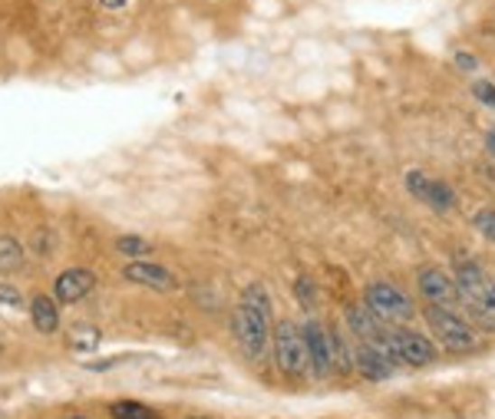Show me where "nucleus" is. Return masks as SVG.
I'll return each instance as SVG.
<instances>
[{
  "label": "nucleus",
  "mask_w": 495,
  "mask_h": 419,
  "mask_svg": "<svg viewBox=\"0 0 495 419\" xmlns=\"http://www.w3.org/2000/svg\"><path fill=\"white\" fill-rule=\"evenodd\" d=\"M456 287L459 297L466 301V311L472 314L479 327L495 331V281L476 265V261H462L456 267Z\"/></svg>",
  "instance_id": "f257e3e1"
},
{
  "label": "nucleus",
  "mask_w": 495,
  "mask_h": 419,
  "mask_svg": "<svg viewBox=\"0 0 495 419\" xmlns=\"http://www.w3.org/2000/svg\"><path fill=\"white\" fill-rule=\"evenodd\" d=\"M238 347L245 350V357L261 360L271 343V307H255V304H238L235 317H231Z\"/></svg>",
  "instance_id": "f03ea898"
},
{
  "label": "nucleus",
  "mask_w": 495,
  "mask_h": 419,
  "mask_svg": "<svg viewBox=\"0 0 495 419\" xmlns=\"http://www.w3.org/2000/svg\"><path fill=\"white\" fill-rule=\"evenodd\" d=\"M426 324H429V331H433V337L443 343V350L469 353L472 347H476V331H472L456 311H449V307L429 304L426 307Z\"/></svg>",
  "instance_id": "7ed1b4c3"
},
{
  "label": "nucleus",
  "mask_w": 495,
  "mask_h": 419,
  "mask_svg": "<svg viewBox=\"0 0 495 419\" xmlns=\"http://www.w3.org/2000/svg\"><path fill=\"white\" fill-rule=\"evenodd\" d=\"M367 307L390 327H400L416 317V307H413L410 297L403 294L397 284H387V281H377V284L367 287Z\"/></svg>",
  "instance_id": "20e7f679"
},
{
  "label": "nucleus",
  "mask_w": 495,
  "mask_h": 419,
  "mask_svg": "<svg viewBox=\"0 0 495 419\" xmlns=\"http://www.w3.org/2000/svg\"><path fill=\"white\" fill-rule=\"evenodd\" d=\"M275 353H277V367L281 373L287 377H304L311 370V360H307V340H304V331L291 321H281L275 327Z\"/></svg>",
  "instance_id": "39448f33"
},
{
  "label": "nucleus",
  "mask_w": 495,
  "mask_h": 419,
  "mask_svg": "<svg viewBox=\"0 0 495 419\" xmlns=\"http://www.w3.org/2000/svg\"><path fill=\"white\" fill-rule=\"evenodd\" d=\"M390 350L397 353V360L406 363V367H429L436 360V347L433 340L419 334V331H410V327H390Z\"/></svg>",
  "instance_id": "423d86ee"
},
{
  "label": "nucleus",
  "mask_w": 495,
  "mask_h": 419,
  "mask_svg": "<svg viewBox=\"0 0 495 419\" xmlns=\"http://www.w3.org/2000/svg\"><path fill=\"white\" fill-rule=\"evenodd\" d=\"M304 340H307V360H311V373L314 377H331L333 370V334L327 331L324 324H317V321H311V324L304 327Z\"/></svg>",
  "instance_id": "0eeeda50"
},
{
  "label": "nucleus",
  "mask_w": 495,
  "mask_h": 419,
  "mask_svg": "<svg viewBox=\"0 0 495 419\" xmlns=\"http://www.w3.org/2000/svg\"><path fill=\"white\" fill-rule=\"evenodd\" d=\"M347 321H350L353 334H357V340L360 343H370V347L390 350V327L383 324L370 307H360V304L347 307ZM393 357H397V353H393Z\"/></svg>",
  "instance_id": "6e6552de"
},
{
  "label": "nucleus",
  "mask_w": 495,
  "mask_h": 419,
  "mask_svg": "<svg viewBox=\"0 0 495 419\" xmlns=\"http://www.w3.org/2000/svg\"><path fill=\"white\" fill-rule=\"evenodd\" d=\"M419 294L426 297L429 304L449 307L459 297L456 277L443 271V267H423L419 271Z\"/></svg>",
  "instance_id": "1a4fd4ad"
},
{
  "label": "nucleus",
  "mask_w": 495,
  "mask_h": 419,
  "mask_svg": "<svg viewBox=\"0 0 495 419\" xmlns=\"http://www.w3.org/2000/svg\"><path fill=\"white\" fill-rule=\"evenodd\" d=\"M93 287H96V275L89 267H67V271L57 275V281H53V297H57L60 304H77Z\"/></svg>",
  "instance_id": "9d476101"
},
{
  "label": "nucleus",
  "mask_w": 495,
  "mask_h": 419,
  "mask_svg": "<svg viewBox=\"0 0 495 419\" xmlns=\"http://www.w3.org/2000/svg\"><path fill=\"white\" fill-rule=\"evenodd\" d=\"M123 277L126 281H133L139 287H153V291H175V275L165 271L163 265H155V261H129L123 267Z\"/></svg>",
  "instance_id": "9b49d317"
},
{
  "label": "nucleus",
  "mask_w": 495,
  "mask_h": 419,
  "mask_svg": "<svg viewBox=\"0 0 495 419\" xmlns=\"http://www.w3.org/2000/svg\"><path fill=\"white\" fill-rule=\"evenodd\" d=\"M397 357L393 350H383V347H370V343H360L357 347V370L367 377V380H387L393 370H397Z\"/></svg>",
  "instance_id": "f8f14e48"
},
{
  "label": "nucleus",
  "mask_w": 495,
  "mask_h": 419,
  "mask_svg": "<svg viewBox=\"0 0 495 419\" xmlns=\"http://www.w3.org/2000/svg\"><path fill=\"white\" fill-rule=\"evenodd\" d=\"M30 321L37 327L40 334H57L60 327V301L57 297L37 294L30 301Z\"/></svg>",
  "instance_id": "ddd939ff"
},
{
  "label": "nucleus",
  "mask_w": 495,
  "mask_h": 419,
  "mask_svg": "<svg viewBox=\"0 0 495 419\" xmlns=\"http://www.w3.org/2000/svg\"><path fill=\"white\" fill-rule=\"evenodd\" d=\"M27 261V251L14 235H0V271H20Z\"/></svg>",
  "instance_id": "4468645a"
},
{
  "label": "nucleus",
  "mask_w": 495,
  "mask_h": 419,
  "mask_svg": "<svg viewBox=\"0 0 495 419\" xmlns=\"http://www.w3.org/2000/svg\"><path fill=\"white\" fill-rule=\"evenodd\" d=\"M426 205L429 209H436V211H449L453 205H456V195H453V189H449L443 179H429Z\"/></svg>",
  "instance_id": "2eb2a0df"
},
{
  "label": "nucleus",
  "mask_w": 495,
  "mask_h": 419,
  "mask_svg": "<svg viewBox=\"0 0 495 419\" xmlns=\"http://www.w3.org/2000/svg\"><path fill=\"white\" fill-rule=\"evenodd\" d=\"M116 251L126 257H133V261H139V257L153 255V245L145 238H139V235H123V238L116 241Z\"/></svg>",
  "instance_id": "dca6fc26"
},
{
  "label": "nucleus",
  "mask_w": 495,
  "mask_h": 419,
  "mask_svg": "<svg viewBox=\"0 0 495 419\" xmlns=\"http://www.w3.org/2000/svg\"><path fill=\"white\" fill-rule=\"evenodd\" d=\"M113 416L116 419H159L155 416V410H149L145 403H135V400L113 403Z\"/></svg>",
  "instance_id": "f3484780"
},
{
  "label": "nucleus",
  "mask_w": 495,
  "mask_h": 419,
  "mask_svg": "<svg viewBox=\"0 0 495 419\" xmlns=\"http://www.w3.org/2000/svg\"><path fill=\"white\" fill-rule=\"evenodd\" d=\"M23 304H27V297L20 294V287L0 284V307L4 311H23Z\"/></svg>",
  "instance_id": "a211bd4d"
},
{
  "label": "nucleus",
  "mask_w": 495,
  "mask_h": 419,
  "mask_svg": "<svg viewBox=\"0 0 495 419\" xmlns=\"http://www.w3.org/2000/svg\"><path fill=\"white\" fill-rule=\"evenodd\" d=\"M472 225H476L482 235H486L489 241H495V209H482L476 211V219H472Z\"/></svg>",
  "instance_id": "6ab92c4d"
},
{
  "label": "nucleus",
  "mask_w": 495,
  "mask_h": 419,
  "mask_svg": "<svg viewBox=\"0 0 495 419\" xmlns=\"http://www.w3.org/2000/svg\"><path fill=\"white\" fill-rule=\"evenodd\" d=\"M406 189H410V195H416L419 201H426L429 179L423 175V172H410V175H406Z\"/></svg>",
  "instance_id": "aec40b11"
},
{
  "label": "nucleus",
  "mask_w": 495,
  "mask_h": 419,
  "mask_svg": "<svg viewBox=\"0 0 495 419\" xmlns=\"http://www.w3.org/2000/svg\"><path fill=\"white\" fill-rule=\"evenodd\" d=\"M472 96H476L479 103L489 106V109H495V86L486 83V79H479V83H472Z\"/></svg>",
  "instance_id": "412c9836"
},
{
  "label": "nucleus",
  "mask_w": 495,
  "mask_h": 419,
  "mask_svg": "<svg viewBox=\"0 0 495 419\" xmlns=\"http://www.w3.org/2000/svg\"><path fill=\"white\" fill-rule=\"evenodd\" d=\"M297 294H301L304 307H311V301H314V291H311V284H307V277H301V281H297Z\"/></svg>",
  "instance_id": "4be33fe9"
},
{
  "label": "nucleus",
  "mask_w": 495,
  "mask_h": 419,
  "mask_svg": "<svg viewBox=\"0 0 495 419\" xmlns=\"http://www.w3.org/2000/svg\"><path fill=\"white\" fill-rule=\"evenodd\" d=\"M456 63H459V70H466V73H472V70L479 67L476 57H469V53H456Z\"/></svg>",
  "instance_id": "5701e85b"
},
{
  "label": "nucleus",
  "mask_w": 495,
  "mask_h": 419,
  "mask_svg": "<svg viewBox=\"0 0 495 419\" xmlns=\"http://www.w3.org/2000/svg\"><path fill=\"white\" fill-rule=\"evenodd\" d=\"M486 145H489V153H492V155H495V129H492V133H489Z\"/></svg>",
  "instance_id": "b1692460"
},
{
  "label": "nucleus",
  "mask_w": 495,
  "mask_h": 419,
  "mask_svg": "<svg viewBox=\"0 0 495 419\" xmlns=\"http://www.w3.org/2000/svg\"><path fill=\"white\" fill-rule=\"evenodd\" d=\"M99 4H106V7H123L126 0H99Z\"/></svg>",
  "instance_id": "393cba45"
},
{
  "label": "nucleus",
  "mask_w": 495,
  "mask_h": 419,
  "mask_svg": "<svg viewBox=\"0 0 495 419\" xmlns=\"http://www.w3.org/2000/svg\"><path fill=\"white\" fill-rule=\"evenodd\" d=\"M67 419H86V416H67Z\"/></svg>",
  "instance_id": "a878e982"
},
{
  "label": "nucleus",
  "mask_w": 495,
  "mask_h": 419,
  "mask_svg": "<svg viewBox=\"0 0 495 419\" xmlns=\"http://www.w3.org/2000/svg\"><path fill=\"white\" fill-rule=\"evenodd\" d=\"M191 419H209V416H191Z\"/></svg>",
  "instance_id": "bb28decb"
},
{
  "label": "nucleus",
  "mask_w": 495,
  "mask_h": 419,
  "mask_svg": "<svg viewBox=\"0 0 495 419\" xmlns=\"http://www.w3.org/2000/svg\"><path fill=\"white\" fill-rule=\"evenodd\" d=\"M0 350H4V343H0Z\"/></svg>",
  "instance_id": "cd10ccee"
}]
</instances>
